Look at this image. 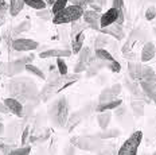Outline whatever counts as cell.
Wrapping results in <instances>:
<instances>
[{
  "mask_svg": "<svg viewBox=\"0 0 156 155\" xmlns=\"http://www.w3.org/2000/svg\"><path fill=\"white\" fill-rule=\"evenodd\" d=\"M8 90L12 97L19 101H34L39 96L37 84L27 77L11 78L8 82Z\"/></svg>",
  "mask_w": 156,
  "mask_h": 155,
  "instance_id": "obj_1",
  "label": "cell"
},
{
  "mask_svg": "<svg viewBox=\"0 0 156 155\" xmlns=\"http://www.w3.org/2000/svg\"><path fill=\"white\" fill-rule=\"evenodd\" d=\"M139 84H140V88L145 93V96L149 100H152L156 105V73L152 67L144 66Z\"/></svg>",
  "mask_w": 156,
  "mask_h": 155,
  "instance_id": "obj_2",
  "label": "cell"
},
{
  "mask_svg": "<svg viewBox=\"0 0 156 155\" xmlns=\"http://www.w3.org/2000/svg\"><path fill=\"white\" fill-rule=\"evenodd\" d=\"M51 120L57 127H65L69 119V103L66 97H59L53 104L50 111Z\"/></svg>",
  "mask_w": 156,
  "mask_h": 155,
  "instance_id": "obj_3",
  "label": "cell"
},
{
  "mask_svg": "<svg viewBox=\"0 0 156 155\" xmlns=\"http://www.w3.org/2000/svg\"><path fill=\"white\" fill-rule=\"evenodd\" d=\"M83 9L82 7H78V5H67L65 9L59 12V14L54 15L53 18V23L54 24H66V23H73V22H77L82 18L83 15Z\"/></svg>",
  "mask_w": 156,
  "mask_h": 155,
  "instance_id": "obj_4",
  "label": "cell"
},
{
  "mask_svg": "<svg viewBox=\"0 0 156 155\" xmlns=\"http://www.w3.org/2000/svg\"><path fill=\"white\" fill-rule=\"evenodd\" d=\"M143 142V132L135 131L133 134L124 142L121 147L119 148L117 154L119 155H136L137 154V148Z\"/></svg>",
  "mask_w": 156,
  "mask_h": 155,
  "instance_id": "obj_5",
  "label": "cell"
},
{
  "mask_svg": "<svg viewBox=\"0 0 156 155\" xmlns=\"http://www.w3.org/2000/svg\"><path fill=\"white\" fill-rule=\"evenodd\" d=\"M61 86H62V76L59 74V72H58V74L54 73L53 76L48 78V81H47L46 85H44V88L42 89V92H41L42 99L47 100L51 95H54V93H58V92H59Z\"/></svg>",
  "mask_w": 156,
  "mask_h": 155,
  "instance_id": "obj_6",
  "label": "cell"
},
{
  "mask_svg": "<svg viewBox=\"0 0 156 155\" xmlns=\"http://www.w3.org/2000/svg\"><path fill=\"white\" fill-rule=\"evenodd\" d=\"M38 46H39V43L37 41L28 39V38H19V39L12 41V47H14L15 51H19V53L37 50Z\"/></svg>",
  "mask_w": 156,
  "mask_h": 155,
  "instance_id": "obj_7",
  "label": "cell"
},
{
  "mask_svg": "<svg viewBox=\"0 0 156 155\" xmlns=\"http://www.w3.org/2000/svg\"><path fill=\"white\" fill-rule=\"evenodd\" d=\"M71 143L80 148V150H83V151H96L100 148L98 144H96V142H93L92 139L85 138V136L71 138Z\"/></svg>",
  "mask_w": 156,
  "mask_h": 155,
  "instance_id": "obj_8",
  "label": "cell"
},
{
  "mask_svg": "<svg viewBox=\"0 0 156 155\" xmlns=\"http://www.w3.org/2000/svg\"><path fill=\"white\" fill-rule=\"evenodd\" d=\"M83 22L87 24V27L93 28V30L96 31H100V18H101V15H100V12H96L93 11V9H85L83 11Z\"/></svg>",
  "mask_w": 156,
  "mask_h": 155,
  "instance_id": "obj_9",
  "label": "cell"
},
{
  "mask_svg": "<svg viewBox=\"0 0 156 155\" xmlns=\"http://www.w3.org/2000/svg\"><path fill=\"white\" fill-rule=\"evenodd\" d=\"M23 70H26V62L23 61V58L19 57L16 59L11 61L5 65V73L8 77H15L18 74H20Z\"/></svg>",
  "mask_w": 156,
  "mask_h": 155,
  "instance_id": "obj_10",
  "label": "cell"
},
{
  "mask_svg": "<svg viewBox=\"0 0 156 155\" xmlns=\"http://www.w3.org/2000/svg\"><path fill=\"white\" fill-rule=\"evenodd\" d=\"M121 93V85L120 84H115L113 86L105 88L100 93L98 96V103H104V101H109V100H115L119 97V95Z\"/></svg>",
  "mask_w": 156,
  "mask_h": 155,
  "instance_id": "obj_11",
  "label": "cell"
},
{
  "mask_svg": "<svg viewBox=\"0 0 156 155\" xmlns=\"http://www.w3.org/2000/svg\"><path fill=\"white\" fill-rule=\"evenodd\" d=\"M100 33L109 35V37L115 38V39H117V41H121V39L125 38V33H124V30H122V26L116 24V23L110 24V26H108V27L100 28Z\"/></svg>",
  "mask_w": 156,
  "mask_h": 155,
  "instance_id": "obj_12",
  "label": "cell"
},
{
  "mask_svg": "<svg viewBox=\"0 0 156 155\" xmlns=\"http://www.w3.org/2000/svg\"><path fill=\"white\" fill-rule=\"evenodd\" d=\"M117 15H119V9L116 8H109L106 12H104L100 18V27H108V26L116 23L117 20Z\"/></svg>",
  "mask_w": 156,
  "mask_h": 155,
  "instance_id": "obj_13",
  "label": "cell"
},
{
  "mask_svg": "<svg viewBox=\"0 0 156 155\" xmlns=\"http://www.w3.org/2000/svg\"><path fill=\"white\" fill-rule=\"evenodd\" d=\"M4 104L9 109V114H14L18 117H23V104L19 100L14 97H8L4 100Z\"/></svg>",
  "mask_w": 156,
  "mask_h": 155,
  "instance_id": "obj_14",
  "label": "cell"
},
{
  "mask_svg": "<svg viewBox=\"0 0 156 155\" xmlns=\"http://www.w3.org/2000/svg\"><path fill=\"white\" fill-rule=\"evenodd\" d=\"M155 54H156L155 45L152 43V42H147L141 49V56H140L141 62H148V61H151L152 58L155 57Z\"/></svg>",
  "mask_w": 156,
  "mask_h": 155,
  "instance_id": "obj_15",
  "label": "cell"
},
{
  "mask_svg": "<svg viewBox=\"0 0 156 155\" xmlns=\"http://www.w3.org/2000/svg\"><path fill=\"white\" fill-rule=\"evenodd\" d=\"M143 69H144V66L141 65V63L139 62H132V61H129L128 62V73H129V77H131L132 80H140L141 74H143Z\"/></svg>",
  "mask_w": 156,
  "mask_h": 155,
  "instance_id": "obj_16",
  "label": "cell"
},
{
  "mask_svg": "<svg viewBox=\"0 0 156 155\" xmlns=\"http://www.w3.org/2000/svg\"><path fill=\"white\" fill-rule=\"evenodd\" d=\"M121 105V99H115V100H109V101H104L100 103L97 105L96 111L97 112H104V111H110V109H116Z\"/></svg>",
  "mask_w": 156,
  "mask_h": 155,
  "instance_id": "obj_17",
  "label": "cell"
},
{
  "mask_svg": "<svg viewBox=\"0 0 156 155\" xmlns=\"http://www.w3.org/2000/svg\"><path fill=\"white\" fill-rule=\"evenodd\" d=\"M110 119H112V114L109 111H104V112H98V116H97V123H98L100 128L101 130H105L108 128Z\"/></svg>",
  "mask_w": 156,
  "mask_h": 155,
  "instance_id": "obj_18",
  "label": "cell"
},
{
  "mask_svg": "<svg viewBox=\"0 0 156 155\" xmlns=\"http://www.w3.org/2000/svg\"><path fill=\"white\" fill-rule=\"evenodd\" d=\"M83 41H85V34H83V31L74 37L73 45H71V51H73L74 54H78L81 51V49L83 47Z\"/></svg>",
  "mask_w": 156,
  "mask_h": 155,
  "instance_id": "obj_19",
  "label": "cell"
},
{
  "mask_svg": "<svg viewBox=\"0 0 156 155\" xmlns=\"http://www.w3.org/2000/svg\"><path fill=\"white\" fill-rule=\"evenodd\" d=\"M131 108H132V112L136 117H140V116L144 115V103L143 100H139V99H135L131 101Z\"/></svg>",
  "mask_w": 156,
  "mask_h": 155,
  "instance_id": "obj_20",
  "label": "cell"
},
{
  "mask_svg": "<svg viewBox=\"0 0 156 155\" xmlns=\"http://www.w3.org/2000/svg\"><path fill=\"white\" fill-rule=\"evenodd\" d=\"M78 54H80V61L81 62H85L86 65H89L92 61L96 59V56L92 54V50H90L89 47H82Z\"/></svg>",
  "mask_w": 156,
  "mask_h": 155,
  "instance_id": "obj_21",
  "label": "cell"
},
{
  "mask_svg": "<svg viewBox=\"0 0 156 155\" xmlns=\"http://www.w3.org/2000/svg\"><path fill=\"white\" fill-rule=\"evenodd\" d=\"M9 14L12 16H16L24 7V0H9Z\"/></svg>",
  "mask_w": 156,
  "mask_h": 155,
  "instance_id": "obj_22",
  "label": "cell"
},
{
  "mask_svg": "<svg viewBox=\"0 0 156 155\" xmlns=\"http://www.w3.org/2000/svg\"><path fill=\"white\" fill-rule=\"evenodd\" d=\"M94 56H96L97 59L106 61V62L115 59V57L112 56V53H109V51L105 50V49H96V51H94Z\"/></svg>",
  "mask_w": 156,
  "mask_h": 155,
  "instance_id": "obj_23",
  "label": "cell"
},
{
  "mask_svg": "<svg viewBox=\"0 0 156 155\" xmlns=\"http://www.w3.org/2000/svg\"><path fill=\"white\" fill-rule=\"evenodd\" d=\"M109 35L101 33L94 41V49H104L106 45H109Z\"/></svg>",
  "mask_w": 156,
  "mask_h": 155,
  "instance_id": "obj_24",
  "label": "cell"
},
{
  "mask_svg": "<svg viewBox=\"0 0 156 155\" xmlns=\"http://www.w3.org/2000/svg\"><path fill=\"white\" fill-rule=\"evenodd\" d=\"M26 72H28V73L34 74L35 77H39L41 80H46V74L42 72V70L39 69L38 66L32 65V63H27V65H26Z\"/></svg>",
  "mask_w": 156,
  "mask_h": 155,
  "instance_id": "obj_25",
  "label": "cell"
},
{
  "mask_svg": "<svg viewBox=\"0 0 156 155\" xmlns=\"http://www.w3.org/2000/svg\"><path fill=\"white\" fill-rule=\"evenodd\" d=\"M67 3H69V0H55V3L51 5V14L53 15L59 14L62 9L67 7Z\"/></svg>",
  "mask_w": 156,
  "mask_h": 155,
  "instance_id": "obj_26",
  "label": "cell"
},
{
  "mask_svg": "<svg viewBox=\"0 0 156 155\" xmlns=\"http://www.w3.org/2000/svg\"><path fill=\"white\" fill-rule=\"evenodd\" d=\"M86 27H87V24L85 23V22H80V20L73 22V23H71V35H73V38L76 37V35H78L80 33H82Z\"/></svg>",
  "mask_w": 156,
  "mask_h": 155,
  "instance_id": "obj_27",
  "label": "cell"
},
{
  "mask_svg": "<svg viewBox=\"0 0 156 155\" xmlns=\"http://www.w3.org/2000/svg\"><path fill=\"white\" fill-rule=\"evenodd\" d=\"M24 4H27L28 7L34 9H43L47 5L44 0H24Z\"/></svg>",
  "mask_w": 156,
  "mask_h": 155,
  "instance_id": "obj_28",
  "label": "cell"
},
{
  "mask_svg": "<svg viewBox=\"0 0 156 155\" xmlns=\"http://www.w3.org/2000/svg\"><path fill=\"white\" fill-rule=\"evenodd\" d=\"M120 135V131L117 130V128H113V130H108V128H105V130H102V132L100 134V139H110V138H117Z\"/></svg>",
  "mask_w": 156,
  "mask_h": 155,
  "instance_id": "obj_29",
  "label": "cell"
},
{
  "mask_svg": "<svg viewBox=\"0 0 156 155\" xmlns=\"http://www.w3.org/2000/svg\"><path fill=\"white\" fill-rule=\"evenodd\" d=\"M57 69H58V72H59L61 76H66V74L69 73V70H67V65H66V62L63 61L62 57L57 58Z\"/></svg>",
  "mask_w": 156,
  "mask_h": 155,
  "instance_id": "obj_30",
  "label": "cell"
},
{
  "mask_svg": "<svg viewBox=\"0 0 156 155\" xmlns=\"http://www.w3.org/2000/svg\"><path fill=\"white\" fill-rule=\"evenodd\" d=\"M31 28V23L28 20H23L20 22L16 27L14 28V33L15 34H20V33H24V31H28Z\"/></svg>",
  "mask_w": 156,
  "mask_h": 155,
  "instance_id": "obj_31",
  "label": "cell"
},
{
  "mask_svg": "<svg viewBox=\"0 0 156 155\" xmlns=\"http://www.w3.org/2000/svg\"><path fill=\"white\" fill-rule=\"evenodd\" d=\"M31 153V147L30 146H22L20 148H12L9 151L11 155H28Z\"/></svg>",
  "mask_w": 156,
  "mask_h": 155,
  "instance_id": "obj_32",
  "label": "cell"
},
{
  "mask_svg": "<svg viewBox=\"0 0 156 155\" xmlns=\"http://www.w3.org/2000/svg\"><path fill=\"white\" fill-rule=\"evenodd\" d=\"M105 65H106V67H108L110 72H113V73H119L120 70H121V65H120V62H117L116 59L109 61V62H106Z\"/></svg>",
  "mask_w": 156,
  "mask_h": 155,
  "instance_id": "obj_33",
  "label": "cell"
},
{
  "mask_svg": "<svg viewBox=\"0 0 156 155\" xmlns=\"http://www.w3.org/2000/svg\"><path fill=\"white\" fill-rule=\"evenodd\" d=\"M37 16L38 18H41V19H43V20H48V19L51 18V11H48V9H46V8H43V9H37Z\"/></svg>",
  "mask_w": 156,
  "mask_h": 155,
  "instance_id": "obj_34",
  "label": "cell"
},
{
  "mask_svg": "<svg viewBox=\"0 0 156 155\" xmlns=\"http://www.w3.org/2000/svg\"><path fill=\"white\" fill-rule=\"evenodd\" d=\"M77 116H78V115L76 114V115H73V116H71L70 119H67V121H66V127L69 128V130H73V128L76 127V125L78 124V123L81 121V120H80V117L77 119Z\"/></svg>",
  "mask_w": 156,
  "mask_h": 155,
  "instance_id": "obj_35",
  "label": "cell"
},
{
  "mask_svg": "<svg viewBox=\"0 0 156 155\" xmlns=\"http://www.w3.org/2000/svg\"><path fill=\"white\" fill-rule=\"evenodd\" d=\"M155 18H156V7L151 5V7H148L147 11H145V19H147V20H154Z\"/></svg>",
  "mask_w": 156,
  "mask_h": 155,
  "instance_id": "obj_36",
  "label": "cell"
},
{
  "mask_svg": "<svg viewBox=\"0 0 156 155\" xmlns=\"http://www.w3.org/2000/svg\"><path fill=\"white\" fill-rule=\"evenodd\" d=\"M87 69V65L85 62H81V61H78V62L76 63V66H74V73H82V72H86Z\"/></svg>",
  "mask_w": 156,
  "mask_h": 155,
  "instance_id": "obj_37",
  "label": "cell"
},
{
  "mask_svg": "<svg viewBox=\"0 0 156 155\" xmlns=\"http://www.w3.org/2000/svg\"><path fill=\"white\" fill-rule=\"evenodd\" d=\"M41 58H51V57H57V51L55 49H48V50H44L39 54Z\"/></svg>",
  "mask_w": 156,
  "mask_h": 155,
  "instance_id": "obj_38",
  "label": "cell"
},
{
  "mask_svg": "<svg viewBox=\"0 0 156 155\" xmlns=\"http://www.w3.org/2000/svg\"><path fill=\"white\" fill-rule=\"evenodd\" d=\"M55 51H57V58L58 57H70L71 54H73V51L69 50V49H55Z\"/></svg>",
  "mask_w": 156,
  "mask_h": 155,
  "instance_id": "obj_39",
  "label": "cell"
},
{
  "mask_svg": "<svg viewBox=\"0 0 156 155\" xmlns=\"http://www.w3.org/2000/svg\"><path fill=\"white\" fill-rule=\"evenodd\" d=\"M28 135H30V127H26L24 128V131H23V134H22V139H20V142H22V146H24L26 143L28 142Z\"/></svg>",
  "mask_w": 156,
  "mask_h": 155,
  "instance_id": "obj_40",
  "label": "cell"
},
{
  "mask_svg": "<svg viewBox=\"0 0 156 155\" xmlns=\"http://www.w3.org/2000/svg\"><path fill=\"white\" fill-rule=\"evenodd\" d=\"M7 9L9 11V4H7L4 0H0V18H2V15L4 16V12L7 11Z\"/></svg>",
  "mask_w": 156,
  "mask_h": 155,
  "instance_id": "obj_41",
  "label": "cell"
},
{
  "mask_svg": "<svg viewBox=\"0 0 156 155\" xmlns=\"http://www.w3.org/2000/svg\"><path fill=\"white\" fill-rule=\"evenodd\" d=\"M112 8H116V9H124V0H113L112 3Z\"/></svg>",
  "mask_w": 156,
  "mask_h": 155,
  "instance_id": "obj_42",
  "label": "cell"
},
{
  "mask_svg": "<svg viewBox=\"0 0 156 155\" xmlns=\"http://www.w3.org/2000/svg\"><path fill=\"white\" fill-rule=\"evenodd\" d=\"M124 20H125V16H124V9H120V11H119V15H117L116 24L122 26V23H124Z\"/></svg>",
  "mask_w": 156,
  "mask_h": 155,
  "instance_id": "obj_43",
  "label": "cell"
},
{
  "mask_svg": "<svg viewBox=\"0 0 156 155\" xmlns=\"http://www.w3.org/2000/svg\"><path fill=\"white\" fill-rule=\"evenodd\" d=\"M89 5H90V7H92L93 11H96V12H101V11H102V7H101V5H100V4H97V3H94V2H92Z\"/></svg>",
  "mask_w": 156,
  "mask_h": 155,
  "instance_id": "obj_44",
  "label": "cell"
},
{
  "mask_svg": "<svg viewBox=\"0 0 156 155\" xmlns=\"http://www.w3.org/2000/svg\"><path fill=\"white\" fill-rule=\"evenodd\" d=\"M22 58H23V61L26 62V65H27V63H32V61H34L35 56H34V54H28V56H24V57H22Z\"/></svg>",
  "mask_w": 156,
  "mask_h": 155,
  "instance_id": "obj_45",
  "label": "cell"
},
{
  "mask_svg": "<svg viewBox=\"0 0 156 155\" xmlns=\"http://www.w3.org/2000/svg\"><path fill=\"white\" fill-rule=\"evenodd\" d=\"M0 114H9V109L7 108V105L4 104V101L3 103H0Z\"/></svg>",
  "mask_w": 156,
  "mask_h": 155,
  "instance_id": "obj_46",
  "label": "cell"
},
{
  "mask_svg": "<svg viewBox=\"0 0 156 155\" xmlns=\"http://www.w3.org/2000/svg\"><path fill=\"white\" fill-rule=\"evenodd\" d=\"M94 3H97V4H100L101 7H104V5L106 4V0H93Z\"/></svg>",
  "mask_w": 156,
  "mask_h": 155,
  "instance_id": "obj_47",
  "label": "cell"
},
{
  "mask_svg": "<svg viewBox=\"0 0 156 155\" xmlns=\"http://www.w3.org/2000/svg\"><path fill=\"white\" fill-rule=\"evenodd\" d=\"M3 131H4V125H3V123H0V135L3 134Z\"/></svg>",
  "mask_w": 156,
  "mask_h": 155,
  "instance_id": "obj_48",
  "label": "cell"
},
{
  "mask_svg": "<svg viewBox=\"0 0 156 155\" xmlns=\"http://www.w3.org/2000/svg\"><path fill=\"white\" fill-rule=\"evenodd\" d=\"M0 42H2V34H0Z\"/></svg>",
  "mask_w": 156,
  "mask_h": 155,
  "instance_id": "obj_49",
  "label": "cell"
},
{
  "mask_svg": "<svg viewBox=\"0 0 156 155\" xmlns=\"http://www.w3.org/2000/svg\"><path fill=\"white\" fill-rule=\"evenodd\" d=\"M0 123H2V117H0Z\"/></svg>",
  "mask_w": 156,
  "mask_h": 155,
  "instance_id": "obj_50",
  "label": "cell"
},
{
  "mask_svg": "<svg viewBox=\"0 0 156 155\" xmlns=\"http://www.w3.org/2000/svg\"><path fill=\"white\" fill-rule=\"evenodd\" d=\"M0 76H2V73H0ZM0 78H2V77H0Z\"/></svg>",
  "mask_w": 156,
  "mask_h": 155,
  "instance_id": "obj_51",
  "label": "cell"
},
{
  "mask_svg": "<svg viewBox=\"0 0 156 155\" xmlns=\"http://www.w3.org/2000/svg\"><path fill=\"white\" fill-rule=\"evenodd\" d=\"M155 154H156V153H155Z\"/></svg>",
  "mask_w": 156,
  "mask_h": 155,
  "instance_id": "obj_52",
  "label": "cell"
}]
</instances>
